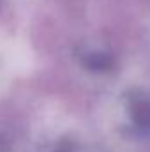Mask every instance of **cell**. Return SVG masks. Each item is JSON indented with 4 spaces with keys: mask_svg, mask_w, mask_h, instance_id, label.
Listing matches in <instances>:
<instances>
[{
    "mask_svg": "<svg viewBox=\"0 0 150 152\" xmlns=\"http://www.w3.org/2000/svg\"><path fill=\"white\" fill-rule=\"evenodd\" d=\"M129 113L134 126L141 133L150 134V97L145 94H136L129 97Z\"/></svg>",
    "mask_w": 150,
    "mask_h": 152,
    "instance_id": "1",
    "label": "cell"
},
{
    "mask_svg": "<svg viewBox=\"0 0 150 152\" xmlns=\"http://www.w3.org/2000/svg\"><path fill=\"white\" fill-rule=\"evenodd\" d=\"M83 66L95 73H106L113 67V57L104 51H90L83 57Z\"/></svg>",
    "mask_w": 150,
    "mask_h": 152,
    "instance_id": "2",
    "label": "cell"
},
{
    "mask_svg": "<svg viewBox=\"0 0 150 152\" xmlns=\"http://www.w3.org/2000/svg\"><path fill=\"white\" fill-rule=\"evenodd\" d=\"M55 152H73V147H71V143L62 142V143L57 147V151H55Z\"/></svg>",
    "mask_w": 150,
    "mask_h": 152,
    "instance_id": "3",
    "label": "cell"
}]
</instances>
